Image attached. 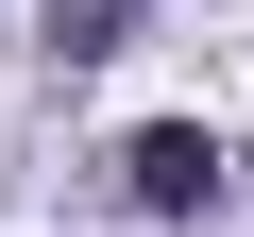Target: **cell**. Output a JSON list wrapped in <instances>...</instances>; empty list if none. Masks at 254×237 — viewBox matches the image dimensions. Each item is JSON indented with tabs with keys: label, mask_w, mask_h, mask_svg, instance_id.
I'll return each instance as SVG.
<instances>
[{
	"label": "cell",
	"mask_w": 254,
	"mask_h": 237,
	"mask_svg": "<svg viewBox=\"0 0 254 237\" xmlns=\"http://www.w3.org/2000/svg\"><path fill=\"white\" fill-rule=\"evenodd\" d=\"M119 186H136L153 220H203V203H220V136H203V118H153V136L119 153Z\"/></svg>",
	"instance_id": "1"
},
{
	"label": "cell",
	"mask_w": 254,
	"mask_h": 237,
	"mask_svg": "<svg viewBox=\"0 0 254 237\" xmlns=\"http://www.w3.org/2000/svg\"><path fill=\"white\" fill-rule=\"evenodd\" d=\"M136 17H153V0H68V51H119Z\"/></svg>",
	"instance_id": "2"
}]
</instances>
